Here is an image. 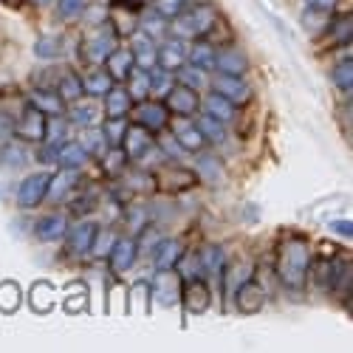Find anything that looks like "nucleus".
I'll list each match as a JSON object with an SVG mask.
<instances>
[{
	"mask_svg": "<svg viewBox=\"0 0 353 353\" xmlns=\"http://www.w3.org/2000/svg\"><path fill=\"white\" fill-rule=\"evenodd\" d=\"M277 277L285 288L291 291H303L308 283V272H311V243L300 234H291L277 246Z\"/></svg>",
	"mask_w": 353,
	"mask_h": 353,
	"instance_id": "nucleus-1",
	"label": "nucleus"
},
{
	"mask_svg": "<svg viewBox=\"0 0 353 353\" xmlns=\"http://www.w3.org/2000/svg\"><path fill=\"white\" fill-rule=\"evenodd\" d=\"M215 26H218V9L212 3H198V6H190L181 14L172 17L167 23V34L179 37V40H201V37H207Z\"/></svg>",
	"mask_w": 353,
	"mask_h": 353,
	"instance_id": "nucleus-2",
	"label": "nucleus"
},
{
	"mask_svg": "<svg viewBox=\"0 0 353 353\" xmlns=\"http://www.w3.org/2000/svg\"><path fill=\"white\" fill-rule=\"evenodd\" d=\"M119 46V32H116L113 20H105L97 26V32L91 37H82L79 43V60L82 65H102L105 57Z\"/></svg>",
	"mask_w": 353,
	"mask_h": 353,
	"instance_id": "nucleus-3",
	"label": "nucleus"
},
{
	"mask_svg": "<svg viewBox=\"0 0 353 353\" xmlns=\"http://www.w3.org/2000/svg\"><path fill=\"white\" fill-rule=\"evenodd\" d=\"M147 288H150V300H156L164 308H172V305L181 303L184 277H181L179 269H156L150 283H147Z\"/></svg>",
	"mask_w": 353,
	"mask_h": 353,
	"instance_id": "nucleus-4",
	"label": "nucleus"
},
{
	"mask_svg": "<svg viewBox=\"0 0 353 353\" xmlns=\"http://www.w3.org/2000/svg\"><path fill=\"white\" fill-rule=\"evenodd\" d=\"M164 108L170 110V116L175 113L179 119H190V116L201 110V91H192V88L181 82H172L164 94Z\"/></svg>",
	"mask_w": 353,
	"mask_h": 353,
	"instance_id": "nucleus-5",
	"label": "nucleus"
},
{
	"mask_svg": "<svg viewBox=\"0 0 353 353\" xmlns=\"http://www.w3.org/2000/svg\"><path fill=\"white\" fill-rule=\"evenodd\" d=\"M48 179L51 172L40 170V172H32L17 184V192H14V203L20 210H34L46 201V190H48Z\"/></svg>",
	"mask_w": 353,
	"mask_h": 353,
	"instance_id": "nucleus-6",
	"label": "nucleus"
},
{
	"mask_svg": "<svg viewBox=\"0 0 353 353\" xmlns=\"http://www.w3.org/2000/svg\"><path fill=\"white\" fill-rule=\"evenodd\" d=\"M187 63V43L179 37H161V43L156 46V68L175 74L181 65Z\"/></svg>",
	"mask_w": 353,
	"mask_h": 353,
	"instance_id": "nucleus-7",
	"label": "nucleus"
},
{
	"mask_svg": "<svg viewBox=\"0 0 353 353\" xmlns=\"http://www.w3.org/2000/svg\"><path fill=\"white\" fill-rule=\"evenodd\" d=\"M136 257H139V246H136V234H128V238H116V243L108 252V263H110V272L113 274H128L136 266Z\"/></svg>",
	"mask_w": 353,
	"mask_h": 353,
	"instance_id": "nucleus-8",
	"label": "nucleus"
},
{
	"mask_svg": "<svg viewBox=\"0 0 353 353\" xmlns=\"http://www.w3.org/2000/svg\"><path fill=\"white\" fill-rule=\"evenodd\" d=\"M212 303V291L207 285V277H190L181 288V305L190 314H203Z\"/></svg>",
	"mask_w": 353,
	"mask_h": 353,
	"instance_id": "nucleus-9",
	"label": "nucleus"
},
{
	"mask_svg": "<svg viewBox=\"0 0 353 353\" xmlns=\"http://www.w3.org/2000/svg\"><path fill=\"white\" fill-rule=\"evenodd\" d=\"M46 125H48V116L40 113L37 108L28 105L23 113H20V119L14 122V136L20 141H43L46 139Z\"/></svg>",
	"mask_w": 353,
	"mask_h": 353,
	"instance_id": "nucleus-10",
	"label": "nucleus"
},
{
	"mask_svg": "<svg viewBox=\"0 0 353 353\" xmlns=\"http://www.w3.org/2000/svg\"><path fill=\"white\" fill-rule=\"evenodd\" d=\"M212 91L221 94V97H226V99L234 102V105H246V102L252 99L249 82H246L243 77H234V74H218V77L212 79Z\"/></svg>",
	"mask_w": 353,
	"mask_h": 353,
	"instance_id": "nucleus-11",
	"label": "nucleus"
},
{
	"mask_svg": "<svg viewBox=\"0 0 353 353\" xmlns=\"http://www.w3.org/2000/svg\"><path fill=\"white\" fill-rule=\"evenodd\" d=\"M156 46H159L156 37H150L147 32H141V28H136V32L130 34L133 65L136 68H144V71H153L156 68Z\"/></svg>",
	"mask_w": 353,
	"mask_h": 353,
	"instance_id": "nucleus-12",
	"label": "nucleus"
},
{
	"mask_svg": "<svg viewBox=\"0 0 353 353\" xmlns=\"http://www.w3.org/2000/svg\"><path fill=\"white\" fill-rule=\"evenodd\" d=\"M136 122L141 128H147L150 133H161L170 125V110L164 108V102H150V99H141L136 108Z\"/></svg>",
	"mask_w": 353,
	"mask_h": 353,
	"instance_id": "nucleus-13",
	"label": "nucleus"
},
{
	"mask_svg": "<svg viewBox=\"0 0 353 353\" xmlns=\"http://www.w3.org/2000/svg\"><path fill=\"white\" fill-rule=\"evenodd\" d=\"M79 170H57V172H51V179H48V190H46V198L48 201H54V203H63V201H68L71 198V192L77 190V184H79V175H77Z\"/></svg>",
	"mask_w": 353,
	"mask_h": 353,
	"instance_id": "nucleus-14",
	"label": "nucleus"
},
{
	"mask_svg": "<svg viewBox=\"0 0 353 353\" xmlns=\"http://www.w3.org/2000/svg\"><path fill=\"white\" fill-rule=\"evenodd\" d=\"M88 159H91V156H88V150L79 141H74V139L54 144V164L63 167V170H82L88 164Z\"/></svg>",
	"mask_w": 353,
	"mask_h": 353,
	"instance_id": "nucleus-15",
	"label": "nucleus"
},
{
	"mask_svg": "<svg viewBox=\"0 0 353 353\" xmlns=\"http://www.w3.org/2000/svg\"><path fill=\"white\" fill-rule=\"evenodd\" d=\"M215 71L218 74H234L243 77L249 71V57L243 54V48L238 46H226V48H215Z\"/></svg>",
	"mask_w": 353,
	"mask_h": 353,
	"instance_id": "nucleus-16",
	"label": "nucleus"
},
{
	"mask_svg": "<svg viewBox=\"0 0 353 353\" xmlns=\"http://www.w3.org/2000/svg\"><path fill=\"white\" fill-rule=\"evenodd\" d=\"M97 223L94 221H79L77 226H68L65 232V241H68V249L79 257L91 254V246H94V238H97Z\"/></svg>",
	"mask_w": 353,
	"mask_h": 353,
	"instance_id": "nucleus-17",
	"label": "nucleus"
},
{
	"mask_svg": "<svg viewBox=\"0 0 353 353\" xmlns=\"http://www.w3.org/2000/svg\"><path fill=\"white\" fill-rule=\"evenodd\" d=\"M156 141V133H150L147 128H141L139 122L136 125H128V130H125V139H122V153L128 156V161H136L147 147H150Z\"/></svg>",
	"mask_w": 353,
	"mask_h": 353,
	"instance_id": "nucleus-18",
	"label": "nucleus"
},
{
	"mask_svg": "<svg viewBox=\"0 0 353 353\" xmlns=\"http://www.w3.org/2000/svg\"><path fill=\"white\" fill-rule=\"evenodd\" d=\"M187 254V246L175 238H161L153 249V260H156V269H179L181 260Z\"/></svg>",
	"mask_w": 353,
	"mask_h": 353,
	"instance_id": "nucleus-19",
	"label": "nucleus"
},
{
	"mask_svg": "<svg viewBox=\"0 0 353 353\" xmlns=\"http://www.w3.org/2000/svg\"><path fill=\"white\" fill-rule=\"evenodd\" d=\"M234 297H238L241 314H257V311H263V305H266V291L254 283V277H249L246 283H241L234 288Z\"/></svg>",
	"mask_w": 353,
	"mask_h": 353,
	"instance_id": "nucleus-20",
	"label": "nucleus"
},
{
	"mask_svg": "<svg viewBox=\"0 0 353 353\" xmlns=\"http://www.w3.org/2000/svg\"><path fill=\"white\" fill-rule=\"evenodd\" d=\"M201 110L207 113V116H212V119L223 122V125H229V122L238 119V105L229 102V99L221 97V94H215V91H210L207 97L201 99Z\"/></svg>",
	"mask_w": 353,
	"mask_h": 353,
	"instance_id": "nucleus-21",
	"label": "nucleus"
},
{
	"mask_svg": "<svg viewBox=\"0 0 353 353\" xmlns=\"http://www.w3.org/2000/svg\"><path fill=\"white\" fill-rule=\"evenodd\" d=\"M28 105L37 108L46 116H63L65 113V99L57 94V88H34L32 97H28Z\"/></svg>",
	"mask_w": 353,
	"mask_h": 353,
	"instance_id": "nucleus-22",
	"label": "nucleus"
},
{
	"mask_svg": "<svg viewBox=\"0 0 353 353\" xmlns=\"http://www.w3.org/2000/svg\"><path fill=\"white\" fill-rule=\"evenodd\" d=\"M28 164V153L17 139H6L0 144V170L3 172H17Z\"/></svg>",
	"mask_w": 353,
	"mask_h": 353,
	"instance_id": "nucleus-23",
	"label": "nucleus"
},
{
	"mask_svg": "<svg viewBox=\"0 0 353 353\" xmlns=\"http://www.w3.org/2000/svg\"><path fill=\"white\" fill-rule=\"evenodd\" d=\"M195 156H198V153H195ZM195 175H198L203 184L218 187V184H223V179H226V170H223V164H221L218 156L203 153V156H198V161H195Z\"/></svg>",
	"mask_w": 353,
	"mask_h": 353,
	"instance_id": "nucleus-24",
	"label": "nucleus"
},
{
	"mask_svg": "<svg viewBox=\"0 0 353 353\" xmlns=\"http://www.w3.org/2000/svg\"><path fill=\"white\" fill-rule=\"evenodd\" d=\"M105 71L113 77V82H125V77L130 74V68H133V54H130V48H119L116 46L108 57H105Z\"/></svg>",
	"mask_w": 353,
	"mask_h": 353,
	"instance_id": "nucleus-25",
	"label": "nucleus"
},
{
	"mask_svg": "<svg viewBox=\"0 0 353 353\" xmlns=\"http://www.w3.org/2000/svg\"><path fill=\"white\" fill-rule=\"evenodd\" d=\"M198 266H201L203 277L212 274V277L221 280V272H223V266H226V252H223V246H218V243L203 246V249L198 252Z\"/></svg>",
	"mask_w": 353,
	"mask_h": 353,
	"instance_id": "nucleus-26",
	"label": "nucleus"
},
{
	"mask_svg": "<svg viewBox=\"0 0 353 353\" xmlns=\"http://www.w3.org/2000/svg\"><path fill=\"white\" fill-rule=\"evenodd\" d=\"M102 99H105V105H102L105 116H128L130 108H133V97L128 94V88L125 85H116V82H113V88H110V91Z\"/></svg>",
	"mask_w": 353,
	"mask_h": 353,
	"instance_id": "nucleus-27",
	"label": "nucleus"
},
{
	"mask_svg": "<svg viewBox=\"0 0 353 353\" xmlns=\"http://www.w3.org/2000/svg\"><path fill=\"white\" fill-rule=\"evenodd\" d=\"M68 232V218L65 215H46L34 223V234L40 241H63Z\"/></svg>",
	"mask_w": 353,
	"mask_h": 353,
	"instance_id": "nucleus-28",
	"label": "nucleus"
},
{
	"mask_svg": "<svg viewBox=\"0 0 353 353\" xmlns=\"http://www.w3.org/2000/svg\"><path fill=\"white\" fill-rule=\"evenodd\" d=\"M172 136H175V141L181 144L184 153H201L203 147H207V139L201 136L198 125H190V122H181L179 128L172 125Z\"/></svg>",
	"mask_w": 353,
	"mask_h": 353,
	"instance_id": "nucleus-29",
	"label": "nucleus"
},
{
	"mask_svg": "<svg viewBox=\"0 0 353 353\" xmlns=\"http://www.w3.org/2000/svg\"><path fill=\"white\" fill-rule=\"evenodd\" d=\"M110 88H113V77L105 71V65L88 71V74L82 77V91H85L88 97H94V99H102V97L110 91Z\"/></svg>",
	"mask_w": 353,
	"mask_h": 353,
	"instance_id": "nucleus-30",
	"label": "nucleus"
},
{
	"mask_svg": "<svg viewBox=\"0 0 353 353\" xmlns=\"http://www.w3.org/2000/svg\"><path fill=\"white\" fill-rule=\"evenodd\" d=\"M187 63H192L195 68H201V71H215V46H210V43H203V37L201 40H195L192 43V48H187Z\"/></svg>",
	"mask_w": 353,
	"mask_h": 353,
	"instance_id": "nucleus-31",
	"label": "nucleus"
},
{
	"mask_svg": "<svg viewBox=\"0 0 353 353\" xmlns=\"http://www.w3.org/2000/svg\"><path fill=\"white\" fill-rule=\"evenodd\" d=\"M57 94H60L65 102H77V99H82L85 97V91H82V77L77 74V71H63L60 77H57Z\"/></svg>",
	"mask_w": 353,
	"mask_h": 353,
	"instance_id": "nucleus-32",
	"label": "nucleus"
},
{
	"mask_svg": "<svg viewBox=\"0 0 353 353\" xmlns=\"http://www.w3.org/2000/svg\"><path fill=\"white\" fill-rule=\"evenodd\" d=\"M322 34H325L334 46H350V40H353V20H350V14L331 17L328 28H325Z\"/></svg>",
	"mask_w": 353,
	"mask_h": 353,
	"instance_id": "nucleus-33",
	"label": "nucleus"
},
{
	"mask_svg": "<svg viewBox=\"0 0 353 353\" xmlns=\"http://www.w3.org/2000/svg\"><path fill=\"white\" fill-rule=\"evenodd\" d=\"M125 88H128V94L133 97V102H141L150 97V71H144V68H130V74L125 77Z\"/></svg>",
	"mask_w": 353,
	"mask_h": 353,
	"instance_id": "nucleus-34",
	"label": "nucleus"
},
{
	"mask_svg": "<svg viewBox=\"0 0 353 353\" xmlns=\"http://www.w3.org/2000/svg\"><path fill=\"white\" fill-rule=\"evenodd\" d=\"M128 116H105V125H102V139L108 147H119L128 130Z\"/></svg>",
	"mask_w": 353,
	"mask_h": 353,
	"instance_id": "nucleus-35",
	"label": "nucleus"
},
{
	"mask_svg": "<svg viewBox=\"0 0 353 353\" xmlns=\"http://www.w3.org/2000/svg\"><path fill=\"white\" fill-rule=\"evenodd\" d=\"M195 181H198V175L190 172V170H181V167L167 170V172L161 175V187H164V190H190Z\"/></svg>",
	"mask_w": 353,
	"mask_h": 353,
	"instance_id": "nucleus-36",
	"label": "nucleus"
},
{
	"mask_svg": "<svg viewBox=\"0 0 353 353\" xmlns=\"http://www.w3.org/2000/svg\"><path fill=\"white\" fill-rule=\"evenodd\" d=\"M198 130H201L203 139H207V144H215L218 147V144L226 141V125L218 122V119H212V116H207V113L198 119Z\"/></svg>",
	"mask_w": 353,
	"mask_h": 353,
	"instance_id": "nucleus-37",
	"label": "nucleus"
},
{
	"mask_svg": "<svg viewBox=\"0 0 353 353\" xmlns=\"http://www.w3.org/2000/svg\"><path fill=\"white\" fill-rule=\"evenodd\" d=\"M32 308L37 311V314H48L51 308H54V285L51 283H46V280H40V283H34V288H32Z\"/></svg>",
	"mask_w": 353,
	"mask_h": 353,
	"instance_id": "nucleus-38",
	"label": "nucleus"
},
{
	"mask_svg": "<svg viewBox=\"0 0 353 353\" xmlns=\"http://www.w3.org/2000/svg\"><path fill=\"white\" fill-rule=\"evenodd\" d=\"M175 77V82H181V85H187V88H192V91H201L203 85H210V79H207V71H201V68H195L192 63H184L179 71L172 74Z\"/></svg>",
	"mask_w": 353,
	"mask_h": 353,
	"instance_id": "nucleus-39",
	"label": "nucleus"
},
{
	"mask_svg": "<svg viewBox=\"0 0 353 353\" xmlns=\"http://www.w3.org/2000/svg\"><path fill=\"white\" fill-rule=\"evenodd\" d=\"M63 48H65V43H63V37H57V34H43L34 43V54L40 57V60H57V57L63 54Z\"/></svg>",
	"mask_w": 353,
	"mask_h": 353,
	"instance_id": "nucleus-40",
	"label": "nucleus"
},
{
	"mask_svg": "<svg viewBox=\"0 0 353 353\" xmlns=\"http://www.w3.org/2000/svg\"><path fill=\"white\" fill-rule=\"evenodd\" d=\"M328 23H331V12H328V9H314V6H308L305 14H303L305 32H311V34H316V37L325 32Z\"/></svg>",
	"mask_w": 353,
	"mask_h": 353,
	"instance_id": "nucleus-41",
	"label": "nucleus"
},
{
	"mask_svg": "<svg viewBox=\"0 0 353 353\" xmlns=\"http://www.w3.org/2000/svg\"><path fill=\"white\" fill-rule=\"evenodd\" d=\"M331 82L336 91L342 94H350V88H353V63H350V57H345V60H339L331 71Z\"/></svg>",
	"mask_w": 353,
	"mask_h": 353,
	"instance_id": "nucleus-42",
	"label": "nucleus"
},
{
	"mask_svg": "<svg viewBox=\"0 0 353 353\" xmlns=\"http://www.w3.org/2000/svg\"><path fill=\"white\" fill-rule=\"evenodd\" d=\"M68 122L77 125V128H85V125H94L97 122V105L94 102H74V108H68Z\"/></svg>",
	"mask_w": 353,
	"mask_h": 353,
	"instance_id": "nucleus-43",
	"label": "nucleus"
},
{
	"mask_svg": "<svg viewBox=\"0 0 353 353\" xmlns=\"http://www.w3.org/2000/svg\"><path fill=\"white\" fill-rule=\"evenodd\" d=\"M82 130V136H79V144L88 150V156H102L105 153V139H102V130H97L94 125H85V128H79Z\"/></svg>",
	"mask_w": 353,
	"mask_h": 353,
	"instance_id": "nucleus-44",
	"label": "nucleus"
},
{
	"mask_svg": "<svg viewBox=\"0 0 353 353\" xmlns=\"http://www.w3.org/2000/svg\"><path fill=\"white\" fill-rule=\"evenodd\" d=\"M17 305H20V285L12 283V280H3V283H0V311L14 314Z\"/></svg>",
	"mask_w": 353,
	"mask_h": 353,
	"instance_id": "nucleus-45",
	"label": "nucleus"
},
{
	"mask_svg": "<svg viewBox=\"0 0 353 353\" xmlns=\"http://www.w3.org/2000/svg\"><path fill=\"white\" fill-rule=\"evenodd\" d=\"M125 164H128V156L122 153V147H105V153H102V167H105V172L108 175H119L122 170H125Z\"/></svg>",
	"mask_w": 353,
	"mask_h": 353,
	"instance_id": "nucleus-46",
	"label": "nucleus"
},
{
	"mask_svg": "<svg viewBox=\"0 0 353 353\" xmlns=\"http://www.w3.org/2000/svg\"><path fill=\"white\" fill-rule=\"evenodd\" d=\"M167 23L170 20H164L161 14H141V20H139V28L141 32H147L150 37H156V40H161V37H167Z\"/></svg>",
	"mask_w": 353,
	"mask_h": 353,
	"instance_id": "nucleus-47",
	"label": "nucleus"
},
{
	"mask_svg": "<svg viewBox=\"0 0 353 353\" xmlns=\"http://www.w3.org/2000/svg\"><path fill=\"white\" fill-rule=\"evenodd\" d=\"M113 243H116V234H113L110 229H97V238H94L91 254H94V257H99V260H105Z\"/></svg>",
	"mask_w": 353,
	"mask_h": 353,
	"instance_id": "nucleus-48",
	"label": "nucleus"
},
{
	"mask_svg": "<svg viewBox=\"0 0 353 353\" xmlns=\"http://www.w3.org/2000/svg\"><path fill=\"white\" fill-rule=\"evenodd\" d=\"M153 3V12L161 14L164 20H172L175 14H181L187 9V0H150Z\"/></svg>",
	"mask_w": 353,
	"mask_h": 353,
	"instance_id": "nucleus-49",
	"label": "nucleus"
},
{
	"mask_svg": "<svg viewBox=\"0 0 353 353\" xmlns=\"http://www.w3.org/2000/svg\"><path fill=\"white\" fill-rule=\"evenodd\" d=\"M68 201H71V198H68ZM68 207H71V212L85 215V212H94V210L99 207V198H97V192H88V195H79L77 201H71Z\"/></svg>",
	"mask_w": 353,
	"mask_h": 353,
	"instance_id": "nucleus-50",
	"label": "nucleus"
},
{
	"mask_svg": "<svg viewBox=\"0 0 353 353\" xmlns=\"http://www.w3.org/2000/svg\"><path fill=\"white\" fill-rule=\"evenodd\" d=\"M172 85V74L161 71V68H153L150 71V94H167V88Z\"/></svg>",
	"mask_w": 353,
	"mask_h": 353,
	"instance_id": "nucleus-51",
	"label": "nucleus"
},
{
	"mask_svg": "<svg viewBox=\"0 0 353 353\" xmlns=\"http://www.w3.org/2000/svg\"><path fill=\"white\" fill-rule=\"evenodd\" d=\"M85 6V0H57V14L60 20H74Z\"/></svg>",
	"mask_w": 353,
	"mask_h": 353,
	"instance_id": "nucleus-52",
	"label": "nucleus"
},
{
	"mask_svg": "<svg viewBox=\"0 0 353 353\" xmlns=\"http://www.w3.org/2000/svg\"><path fill=\"white\" fill-rule=\"evenodd\" d=\"M156 144L161 147V153H164L167 159H181V156H184L181 144L175 141V136H172V133H170V136H161V139H156Z\"/></svg>",
	"mask_w": 353,
	"mask_h": 353,
	"instance_id": "nucleus-53",
	"label": "nucleus"
},
{
	"mask_svg": "<svg viewBox=\"0 0 353 353\" xmlns=\"http://www.w3.org/2000/svg\"><path fill=\"white\" fill-rule=\"evenodd\" d=\"M79 14H85L88 17V23H94V26H99V23H105L108 20V9L102 6V3H94V6H82V12Z\"/></svg>",
	"mask_w": 353,
	"mask_h": 353,
	"instance_id": "nucleus-54",
	"label": "nucleus"
},
{
	"mask_svg": "<svg viewBox=\"0 0 353 353\" xmlns=\"http://www.w3.org/2000/svg\"><path fill=\"white\" fill-rule=\"evenodd\" d=\"M328 229H331L334 234H342V238H350V221H347V218H336V221H331Z\"/></svg>",
	"mask_w": 353,
	"mask_h": 353,
	"instance_id": "nucleus-55",
	"label": "nucleus"
},
{
	"mask_svg": "<svg viewBox=\"0 0 353 353\" xmlns=\"http://www.w3.org/2000/svg\"><path fill=\"white\" fill-rule=\"evenodd\" d=\"M12 130H14V119L9 113H0V141H3L6 136H12Z\"/></svg>",
	"mask_w": 353,
	"mask_h": 353,
	"instance_id": "nucleus-56",
	"label": "nucleus"
},
{
	"mask_svg": "<svg viewBox=\"0 0 353 353\" xmlns=\"http://www.w3.org/2000/svg\"><path fill=\"white\" fill-rule=\"evenodd\" d=\"M305 3L314 6V9H328V12H334L339 0H305Z\"/></svg>",
	"mask_w": 353,
	"mask_h": 353,
	"instance_id": "nucleus-57",
	"label": "nucleus"
},
{
	"mask_svg": "<svg viewBox=\"0 0 353 353\" xmlns=\"http://www.w3.org/2000/svg\"><path fill=\"white\" fill-rule=\"evenodd\" d=\"M82 305L88 308V297H85V294H82V297H79V300H68V303H65L68 314H77V308H82Z\"/></svg>",
	"mask_w": 353,
	"mask_h": 353,
	"instance_id": "nucleus-58",
	"label": "nucleus"
},
{
	"mask_svg": "<svg viewBox=\"0 0 353 353\" xmlns=\"http://www.w3.org/2000/svg\"><path fill=\"white\" fill-rule=\"evenodd\" d=\"M32 3H37V6H46V3H51V0H32Z\"/></svg>",
	"mask_w": 353,
	"mask_h": 353,
	"instance_id": "nucleus-59",
	"label": "nucleus"
},
{
	"mask_svg": "<svg viewBox=\"0 0 353 353\" xmlns=\"http://www.w3.org/2000/svg\"><path fill=\"white\" fill-rule=\"evenodd\" d=\"M141 3H150V0H141Z\"/></svg>",
	"mask_w": 353,
	"mask_h": 353,
	"instance_id": "nucleus-60",
	"label": "nucleus"
}]
</instances>
